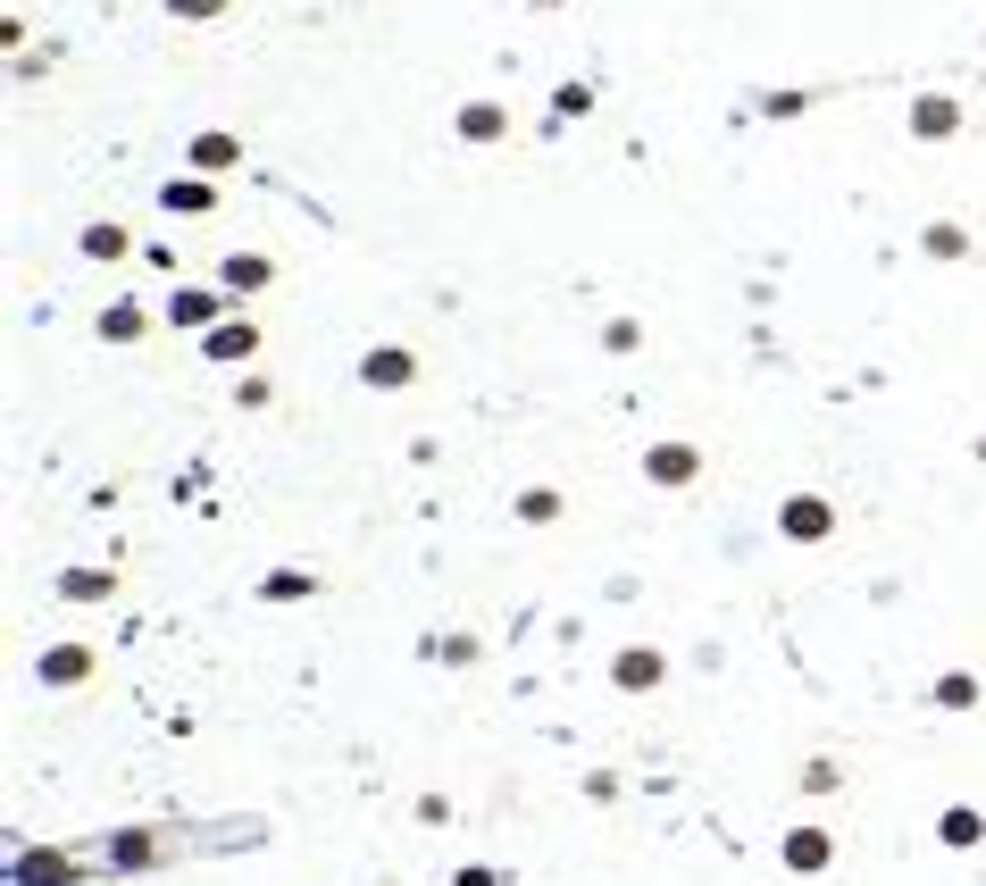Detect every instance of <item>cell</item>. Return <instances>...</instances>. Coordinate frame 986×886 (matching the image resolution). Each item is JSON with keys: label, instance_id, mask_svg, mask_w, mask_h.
I'll return each instance as SVG.
<instances>
[{"label": "cell", "instance_id": "obj_1", "mask_svg": "<svg viewBox=\"0 0 986 886\" xmlns=\"http://www.w3.org/2000/svg\"><path fill=\"white\" fill-rule=\"evenodd\" d=\"M410 377H418L410 352H368V360H360V385H377V393H402Z\"/></svg>", "mask_w": 986, "mask_h": 886}, {"label": "cell", "instance_id": "obj_2", "mask_svg": "<svg viewBox=\"0 0 986 886\" xmlns=\"http://www.w3.org/2000/svg\"><path fill=\"white\" fill-rule=\"evenodd\" d=\"M828 845H836L828 828H794V836H786V861H794V870H819V861H828Z\"/></svg>", "mask_w": 986, "mask_h": 886}, {"label": "cell", "instance_id": "obj_3", "mask_svg": "<svg viewBox=\"0 0 986 886\" xmlns=\"http://www.w3.org/2000/svg\"><path fill=\"white\" fill-rule=\"evenodd\" d=\"M786 535H803V544H811V535H828V502H819V494L786 502Z\"/></svg>", "mask_w": 986, "mask_h": 886}, {"label": "cell", "instance_id": "obj_4", "mask_svg": "<svg viewBox=\"0 0 986 886\" xmlns=\"http://www.w3.org/2000/svg\"><path fill=\"white\" fill-rule=\"evenodd\" d=\"M610 678H619V686H661V652H619Z\"/></svg>", "mask_w": 986, "mask_h": 886}, {"label": "cell", "instance_id": "obj_5", "mask_svg": "<svg viewBox=\"0 0 986 886\" xmlns=\"http://www.w3.org/2000/svg\"><path fill=\"white\" fill-rule=\"evenodd\" d=\"M84 669H92V652H76V644H67V652H42V678H51V686H76Z\"/></svg>", "mask_w": 986, "mask_h": 886}, {"label": "cell", "instance_id": "obj_6", "mask_svg": "<svg viewBox=\"0 0 986 886\" xmlns=\"http://www.w3.org/2000/svg\"><path fill=\"white\" fill-rule=\"evenodd\" d=\"M519 519H527V527H552V519H560V494H552V485H527V494H519Z\"/></svg>", "mask_w": 986, "mask_h": 886}, {"label": "cell", "instance_id": "obj_7", "mask_svg": "<svg viewBox=\"0 0 986 886\" xmlns=\"http://www.w3.org/2000/svg\"><path fill=\"white\" fill-rule=\"evenodd\" d=\"M460 134H468V143H493V134H502V109H493V101H468Z\"/></svg>", "mask_w": 986, "mask_h": 886}, {"label": "cell", "instance_id": "obj_8", "mask_svg": "<svg viewBox=\"0 0 986 886\" xmlns=\"http://www.w3.org/2000/svg\"><path fill=\"white\" fill-rule=\"evenodd\" d=\"M168 318H176V326H209V318H218V301H209V293H176Z\"/></svg>", "mask_w": 986, "mask_h": 886}, {"label": "cell", "instance_id": "obj_9", "mask_svg": "<svg viewBox=\"0 0 986 886\" xmlns=\"http://www.w3.org/2000/svg\"><path fill=\"white\" fill-rule=\"evenodd\" d=\"M251 343H260L251 326H218V335H209V352H218V360H251Z\"/></svg>", "mask_w": 986, "mask_h": 886}, {"label": "cell", "instance_id": "obj_10", "mask_svg": "<svg viewBox=\"0 0 986 886\" xmlns=\"http://www.w3.org/2000/svg\"><path fill=\"white\" fill-rule=\"evenodd\" d=\"M652 477H661V485L694 477V452H686V443H669V452H652Z\"/></svg>", "mask_w": 986, "mask_h": 886}, {"label": "cell", "instance_id": "obj_11", "mask_svg": "<svg viewBox=\"0 0 986 886\" xmlns=\"http://www.w3.org/2000/svg\"><path fill=\"white\" fill-rule=\"evenodd\" d=\"M84 251L92 260H117V251H126V226H84Z\"/></svg>", "mask_w": 986, "mask_h": 886}, {"label": "cell", "instance_id": "obj_12", "mask_svg": "<svg viewBox=\"0 0 986 886\" xmlns=\"http://www.w3.org/2000/svg\"><path fill=\"white\" fill-rule=\"evenodd\" d=\"M101 335H117V343H126V335H143V310H134V301H117V310L101 318Z\"/></svg>", "mask_w": 986, "mask_h": 886}, {"label": "cell", "instance_id": "obj_13", "mask_svg": "<svg viewBox=\"0 0 986 886\" xmlns=\"http://www.w3.org/2000/svg\"><path fill=\"white\" fill-rule=\"evenodd\" d=\"M920 134H953V101H920V118H911Z\"/></svg>", "mask_w": 986, "mask_h": 886}, {"label": "cell", "instance_id": "obj_14", "mask_svg": "<svg viewBox=\"0 0 986 886\" xmlns=\"http://www.w3.org/2000/svg\"><path fill=\"white\" fill-rule=\"evenodd\" d=\"M226 285H243V293L268 285V260H226Z\"/></svg>", "mask_w": 986, "mask_h": 886}, {"label": "cell", "instance_id": "obj_15", "mask_svg": "<svg viewBox=\"0 0 986 886\" xmlns=\"http://www.w3.org/2000/svg\"><path fill=\"white\" fill-rule=\"evenodd\" d=\"M67 594H76V602H101L109 577H101V569H76V577H67Z\"/></svg>", "mask_w": 986, "mask_h": 886}, {"label": "cell", "instance_id": "obj_16", "mask_svg": "<svg viewBox=\"0 0 986 886\" xmlns=\"http://www.w3.org/2000/svg\"><path fill=\"white\" fill-rule=\"evenodd\" d=\"M552 109H560V118H585V109H594V92H585V84H560Z\"/></svg>", "mask_w": 986, "mask_h": 886}, {"label": "cell", "instance_id": "obj_17", "mask_svg": "<svg viewBox=\"0 0 986 886\" xmlns=\"http://www.w3.org/2000/svg\"><path fill=\"white\" fill-rule=\"evenodd\" d=\"M193 159H201V168H234V143H226V134H209V143H201Z\"/></svg>", "mask_w": 986, "mask_h": 886}, {"label": "cell", "instance_id": "obj_18", "mask_svg": "<svg viewBox=\"0 0 986 886\" xmlns=\"http://www.w3.org/2000/svg\"><path fill=\"white\" fill-rule=\"evenodd\" d=\"M945 836H953V845H978V836H986V828L970 820V811H945Z\"/></svg>", "mask_w": 986, "mask_h": 886}, {"label": "cell", "instance_id": "obj_19", "mask_svg": "<svg viewBox=\"0 0 986 886\" xmlns=\"http://www.w3.org/2000/svg\"><path fill=\"white\" fill-rule=\"evenodd\" d=\"M168 209H209V184H168Z\"/></svg>", "mask_w": 986, "mask_h": 886}]
</instances>
